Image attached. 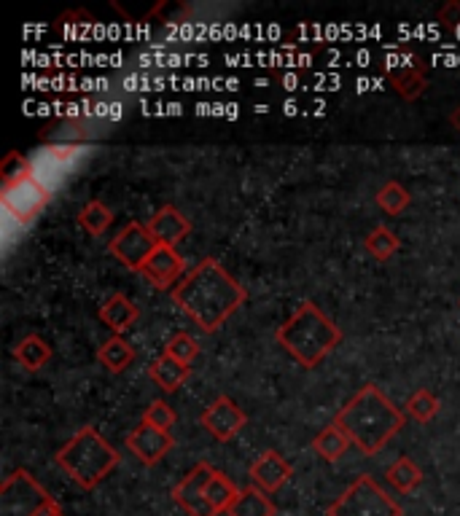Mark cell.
Instances as JSON below:
<instances>
[{
    "mask_svg": "<svg viewBox=\"0 0 460 516\" xmlns=\"http://www.w3.org/2000/svg\"><path fill=\"white\" fill-rule=\"evenodd\" d=\"M248 299V291L216 258H205L173 288V301L202 331H216Z\"/></svg>",
    "mask_w": 460,
    "mask_h": 516,
    "instance_id": "1",
    "label": "cell"
},
{
    "mask_svg": "<svg viewBox=\"0 0 460 516\" xmlns=\"http://www.w3.org/2000/svg\"><path fill=\"white\" fill-rule=\"evenodd\" d=\"M334 425L345 430L366 457L377 455L404 428V414L377 385H364L334 417Z\"/></svg>",
    "mask_w": 460,
    "mask_h": 516,
    "instance_id": "2",
    "label": "cell"
},
{
    "mask_svg": "<svg viewBox=\"0 0 460 516\" xmlns=\"http://www.w3.org/2000/svg\"><path fill=\"white\" fill-rule=\"evenodd\" d=\"M339 342H342V331L313 301H302L294 315L278 328V344L296 363H302L304 369L321 366L323 358H329Z\"/></svg>",
    "mask_w": 460,
    "mask_h": 516,
    "instance_id": "3",
    "label": "cell"
},
{
    "mask_svg": "<svg viewBox=\"0 0 460 516\" xmlns=\"http://www.w3.org/2000/svg\"><path fill=\"white\" fill-rule=\"evenodd\" d=\"M122 455L95 428H81L65 447L54 455V463L68 473L81 490H95L119 465Z\"/></svg>",
    "mask_w": 460,
    "mask_h": 516,
    "instance_id": "4",
    "label": "cell"
},
{
    "mask_svg": "<svg viewBox=\"0 0 460 516\" xmlns=\"http://www.w3.org/2000/svg\"><path fill=\"white\" fill-rule=\"evenodd\" d=\"M329 516H404L396 500L374 482L372 476H358L326 511Z\"/></svg>",
    "mask_w": 460,
    "mask_h": 516,
    "instance_id": "5",
    "label": "cell"
},
{
    "mask_svg": "<svg viewBox=\"0 0 460 516\" xmlns=\"http://www.w3.org/2000/svg\"><path fill=\"white\" fill-rule=\"evenodd\" d=\"M54 506L57 500L25 468L11 473L0 487V516H44Z\"/></svg>",
    "mask_w": 460,
    "mask_h": 516,
    "instance_id": "6",
    "label": "cell"
},
{
    "mask_svg": "<svg viewBox=\"0 0 460 516\" xmlns=\"http://www.w3.org/2000/svg\"><path fill=\"white\" fill-rule=\"evenodd\" d=\"M0 202L6 207V213L14 215V221L33 224L35 218L44 213V207L52 202V189L38 175H30L25 181L3 186Z\"/></svg>",
    "mask_w": 460,
    "mask_h": 516,
    "instance_id": "7",
    "label": "cell"
},
{
    "mask_svg": "<svg viewBox=\"0 0 460 516\" xmlns=\"http://www.w3.org/2000/svg\"><path fill=\"white\" fill-rule=\"evenodd\" d=\"M159 248V242L154 240L151 229L138 221H130L124 226L122 232L116 234L111 240V253L113 258H119L124 267L132 269V272H140L143 264H146L151 253Z\"/></svg>",
    "mask_w": 460,
    "mask_h": 516,
    "instance_id": "8",
    "label": "cell"
},
{
    "mask_svg": "<svg viewBox=\"0 0 460 516\" xmlns=\"http://www.w3.org/2000/svg\"><path fill=\"white\" fill-rule=\"evenodd\" d=\"M213 473H216V468L210 463H197L173 487V500L186 511V516H218L216 508L210 506L208 498H205Z\"/></svg>",
    "mask_w": 460,
    "mask_h": 516,
    "instance_id": "9",
    "label": "cell"
},
{
    "mask_svg": "<svg viewBox=\"0 0 460 516\" xmlns=\"http://www.w3.org/2000/svg\"><path fill=\"white\" fill-rule=\"evenodd\" d=\"M245 422H248L245 412L229 396H218L216 401L202 412V428L208 430L210 436L216 441H221V444L235 439L237 433L245 428Z\"/></svg>",
    "mask_w": 460,
    "mask_h": 516,
    "instance_id": "10",
    "label": "cell"
},
{
    "mask_svg": "<svg viewBox=\"0 0 460 516\" xmlns=\"http://www.w3.org/2000/svg\"><path fill=\"white\" fill-rule=\"evenodd\" d=\"M183 272H186V261L175 248H167V245H159L151 258H148L140 275L146 277V283H151L159 291H167L183 280Z\"/></svg>",
    "mask_w": 460,
    "mask_h": 516,
    "instance_id": "11",
    "label": "cell"
},
{
    "mask_svg": "<svg viewBox=\"0 0 460 516\" xmlns=\"http://www.w3.org/2000/svg\"><path fill=\"white\" fill-rule=\"evenodd\" d=\"M127 447L143 465H157L167 452H173L175 439L167 430L151 428L146 422H140L138 428L127 436Z\"/></svg>",
    "mask_w": 460,
    "mask_h": 516,
    "instance_id": "12",
    "label": "cell"
},
{
    "mask_svg": "<svg viewBox=\"0 0 460 516\" xmlns=\"http://www.w3.org/2000/svg\"><path fill=\"white\" fill-rule=\"evenodd\" d=\"M291 476H294V468H291V463H288L286 457L280 455V452H275V449H267V452L251 465V484L264 492H278L280 487H286Z\"/></svg>",
    "mask_w": 460,
    "mask_h": 516,
    "instance_id": "13",
    "label": "cell"
},
{
    "mask_svg": "<svg viewBox=\"0 0 460 516\" xmlns=\"http://www.w3.org/2000/svg\"><path fill=\"white\" fill-rule=\"evenodd\" d=\"M151 234H154V240L159 245H167V248H175L178 242L186 240V234L191 232V224L189 218L173 205H165L159 207L157 215L151 218V224H148Z\"/></svg>",
    "mask_w": 460,
    "mask_h": 516,
    "instance_id": "14",
    "label": "cell"
},
{
    "mask_svg": "<svg viewBox=\"0 0 460 516\" xmlns=\"http://www.w3.org/2000/svg\"><path fill=\"white\" fill-rule=\"evenodd\" d=\"M97 318H100V323H103L108 331H113V336H122L124 331H130V328L138 323L140 310L138 304H135L127 293H113L111 299L100 307Z\"/></svg>",
    "mask_w": 460,
    "mask_h": 516,
    "instance_id": "15",
    "label": "cell"
},
{
    "mask_svg": "<svg viewBox=\"0 0 460 516\" xmlns=\"http://www.w3.org/2000/svg\"><path fill=\"white\" fill-rule=\"evenodd\" d=\"M14 361L25 371H41L52 361V344L46 342L44 336L30 334L14 347Z\"/></svg>",
    "mask_w": 460,
    "mask_h": 516,
    "instance_id": "16",
    "label": "cell"
},
{
    "mask_svg": "<svg viewBox=\"0 0 460 516\" xmlns=\"http://www.w3.org/2000/svg\"><path fill=\"white\" fill-rule=\"evenodd\" d=\"M97 361H100L105 371L122 374V371H127L135 363V350H132V344L124 336H111L108 342L100 344Z\"/></svg>",
    "mask_w": 460,
    "mask_h": 516,
    "instance_id": "17",
    "label": "cell"
},
{
    "mask_svg": "<svg viewBox=\"0 0 460 516\" xmlns=\"http://www.w3.org/2000/svg\"><path fill=\"white\" fill-rule=\"evenodd\" d=\"M353 447V441L345 430L331 422L329 428H323L313 439V452L321 457L323 463H337L339 457H345V452Z\"/></svg>",
    "mask_w": 460,
    "mask_h": 516,
    "instance_id": "18",
    "label": "cell"
},
{
    "mask_svg": "<svg viewBox=\"0 0 460 516\" xmlns=\"http://www.w3.org/2000/svg\"><path fill=\"white\" fill-rule=\"evenodd\" d=\"M189 371L191 366H183L181 361H175L170 355H159L157 361L151 363V369H148V377L154 379L165 393H175L178 387L189 379Z\"/></svg>",
    "mask_w": 460,
    "mask_h": 516,
    "instance_id": "19",
    "label": "cell"
},
{
    "mask_svg": "<svg viewBox=\"0 0 460 516\" xmlns=\"http://www.w3.org/2000/svg\"><path fill=\"white\" fill-rule=\"evenodd\" d=\"M229 516H275V503L267 498V492L259 487H243L232 508L226 511Z\"/></svg>",
    "mask_w": 460,
    "mask_h": 516,
    "instance_id": "20",
    "label": "cell"
},
{
    "mask_svg": "<svg viewBox=\"0 0 460 516\" xmlns=\"http://www.w3.org/2000/svg\"><path fill=\"white\" fill-rule=\"evenodd\" d=\"M237 495H240V490H237V484L226 476V473H221L216 468V473L210 476L208 482V490H205V498H208V503L213 508H216L218 514H226L229 508H232V503L237 500Z\"/></svg>",
    "mask_w": 460,
    "mask_h": 516,
    "instance_id": "21",
    "label": "cell"
},
{
    "mask_svg": "<svg viewBox=\"0 0 460 516\" xmlns=\"http://www.w3.org/2000/svg\"><path fill=\"white\" fill-rule=\"evenodd\" d=\"M388 81H391L393 92L404 97V100H417V97L426 92V76H423V70L417 68V65L393 70Z\"/></svg>",
    "mask_w": 460,
    "mask_h": 516,
    "instance_id": "22",
    "label": "cell"
},
{
    "mask_svg": "<svg viewBox=\"0 0 460 516\" xmlns=\"http://www.w3.org/2000/svg\"><path fill=\"white\" fill-rule=\"evenodd\" d=\"M385 476H388L391 487H396L399 492H412L423 484V471H420V465H417L415 460H409V457H399V460L388 468Z\"/></svg>",
    "mask_w": 460,
    "mask_h": 516,
    "instance_id": "23",
    "label": "cell"
},
{
    "mask_svg": "<svg viewBox=\"0 0 460 516\" xmlns=\"http://www.w3.org/2000/svg\"><path fill=\"white\" fill-rule=\"evenodd\" d=\"M79 224L81 229L92 237H103L108 232V226L113 224V213L111 207H105L103 202H87V205L81 207L79 213Z\"/></svg>",
    "mask_w": 460,
    "mask_h": 516,
    "instance_id": "24",
    "label": "cell"
},
{
    "mask_svg": "<svg viewBox=\"0 0 460 516\" xmlns=\"http://www.w3.org/2000/svg\"><path fill=\"white\" fill-rule=\"evenodd\" d=\"M364 245L377 261H388V258L396 256L401 248L399 237H396V232H391L388 226H377V229H372V234L366 237Z\"/></svg>",
    "mask_w": 460,
    "mask_h": 516,
    "instance_id": "25",
    "label": "cell"
},
{
    "mask_svg": "<svg viewBox=\"0 0 460 516\" xmlns=\"http://www.w3.org/2000/svg\"><path fill=\"white\" fill-rule=\"evenodd\" d=\"M374 202H377V207H380L382 213L401 215L409 207L412 197H409V191L404 189L399 181H391L377 191V199H374Z\"/></svg>",
    "mask_w": 460,
    "mask_h": 516,
    "instance_id": "26",
    "label": "cell"
},
{
    "mask_svg": "<svg viewBox=\"0 0 460 516\" xmlns=\"http://www.w3.org/2000/svg\"><path fill=\"white\" fill-rule=\"evenodd\" d=\"M407 412L409 417H415L417 422H431L439 414V398L426 390V387H420L417 393H412L407 401Z\"/></svg>",
    "mask_w": 460,
    "mask_h": 516,
    "instance_id": "27",
    "label": "cell"
},
{
    "mask_svg": "<svg viewBox=\"0 0 460 516\" xmlns=\"http://www.w3.org/2000/svg\"><path fill=\"white\" fill-rule=\"evenodd\" d=\"M165 355H170V358H175V361H181L183 366H191V363L197 361V355H200V344L194 342L189 334H175L167 339L165 350H162Z\"/></svg>",
    "mask_w": 460,
    "mask_h": 516,
    "instance_id": "28",
    "label": "cell"
},
{
    "mask_svg": "<svg viewBox=\"0 0 460 516\" xmlns=\"http://www.w3.org/2000/svg\"><path fill=\"white\" fill-rule=\"evenodd\" d=\"M140 422H146V425H151V428L167 430V433H170V428L175 425L173 406L167 404V401H162V398H159V401H151L146 412H143V420Z\"/></svg>",
    "mask_w": 460,
    "mask_h": 516,
    "instance_id": "29",
    "label": "cell"
},
{
    "mask_svg": "<svg viewBox=\"0 0 460 516\" xmlns=\"http://www.w3.org/2000/svg\"><path fill=\"white\" fill-rule=\"evenodd\" d=\"M30 175H35V167L27 162L25 156L11 154L9 159H6V164H3V186L25 181V178H30Z\"/></svg>",
    "mask_w": 460,
    "mask_h": 516,
    "instance_id": "30",
    "label": "cell"
},
{
    "mask_svg": "<svg viewBox=\"0 0 460 516\" xmlns=\"http://www.w3.org/2000/svg\"><path fill=\"white\" fill-rule=\"evenodd\" d=\"M436 19L442 22L444 27H458L460 25V3L458 0H450V3H444Z\"/></svg>",
    "mask_w": 460,
    "mask_h": 516,
    "instance_id": "31",
    "label": "cell"
},
{
    "mask_svg": "<svg viewBox=\"0 0 460 516\" xmlns=\"http://www.w3.org/2000/svg\"><path fill=\"white\" fill-rule=\"evenodd\" d=\"M452 127H455V129H458V132H460V108H458V111H455V113H452Z\"/></svg>",
    "mask_w": 460,
    "mask_h": 516,
    "instance_id": "32",
    "label": "cell"
},
{
    "mask_svg": "<svg viewBox=\"0 0 460 516\" xmlns=\"http://www.w3.org/2000/svg\"><path fill=\"white\" fill-rule=\"evenodd\" d=\"M49 516H65V514H62V508H54V511Z\"/></svg>",
    "mask_w": 460,
    "mask_h": 516,
    "instance_id": "33",
    "label": "cell"
}]
</instances>
